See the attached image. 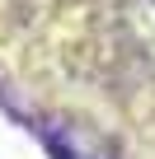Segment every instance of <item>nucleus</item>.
<instances>
[]
</instances>
